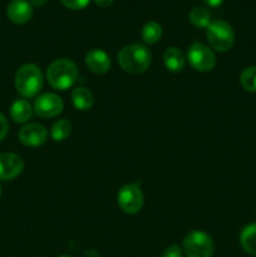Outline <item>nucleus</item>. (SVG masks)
Instances as JSON below:
<instances>
[{
  "instance_id": "obj_1",
  "label": "nucleus",
  "mask_w": 256,
  "mask_h": 257,
  "mask_svg": "<svg viewBox=\"0 0 256 257\" xmlns=\"http://www.w3.org/2000/svg\"><path fill=\"white\" fill-rule=\"evenodd\" d=\"M45 75H47L48 84L53 89L67 90L77 83L79 72L73 60L60 58L50 63Z\"/></svg>"
},
{
  "instance_id": "obj_2",
  "label": "nucleus",
  "mask_w": 256,
  "mask_h": 257,
  "mask_svg": "<svg viewBox=\"0 0 256 257\" xmlns=\"http://www.w3.org/2000/svg\"><path fill=\"white\" fill-rule=\"evenodd\" d=\"M118 63L130 74H142L151 65V52L146 45L135 43L123 47L117 54Z\"/></svg>"
},
{
  "instance_id": "obj_3",
  "label": "nucleus",
  "mask_w": 256,
  "mask_h": 257,
  "mask_svg": "<svg viewBox=\"0 0 256 257\" xmlns=\"http://www.w3.org/2000/svg\"><path fill=\"white\" fill-rule=\"evenodd\" d=\"M15 89L23 98H33L43 89L44 77L35 64H24L15 74Z\"/></svg>"
},
{
  "instance_id": "obj_4",
  "label": "nucleus",
  "mask_w": 256,
  "mask_h": 257,
  "mask_svg": "<svg viewBox=\"0 0 256 257\" xmlns=\"http://www.w3.org/2000/svg\"><path fill=\"white\" fill-rule=\"evenodd\" d=\"M207 40L211 48L218 53H226L233 47L235 33L232 27L225 20L211 22L207 28Z\"/></svg>"
},
{
  "instance_id": "obj_5",
  "label": "nucleus",
  "mask_w": 256,
  "mask_h": 257,
  "mask_svg": "<svg viewBox=\"0 0 256 257\" xmlns=\"http://www.w3.org/2000/svg\"><path fill=\"white\" fill-rule=\"evenodd\" d=\"M182 245L187 257H212L215 252L212 238L203 231H191L185 236Z\"/></svg>"
},
{
  "instance_id": "obj_6",
  "label": "nucleus",
  "mask_w": 256,
  "mask_h": 257,
  "mask_svg": "<svg viewBox=\"0 0 256 257\" xmlns=\"http://www.w3.org/2000/svg\"><path fill=\"white\" fill-rule=\"evenodd\" d=\"M188 64L197 72H211L216 67V55L202 43H193L187 50Z\"/></svg>"
},
{
  "instance_id": "obj_7",
  "label": "nucleus",
  "mask_w": 256,
  "mask_h": 257,
  "mask_svg": "<svg viewBox=\"0 0 256 257\" xmlns=\"http://www.w3.org/2000/svg\"><path fill=\"white\" fill-rule=\"evenodd\" d=\"M117 203L120 210L127 215H136L142 210L143 193L135 183L124 185L117 195Z\"/></svg>"
},
{
  "instance_id": "obj_8",
  "label": "nucleus",
  "mask_w": 256,
  "mask_h": 257,
  "mask_svg": "<svg viewBox=\"0 0 256 257\" xmlns=\"http://www.w3.org/2000/svg\"><path fill=\"white\" fill-rule=\"evenodd\" d=\"M64 108L63 99L54 93H43L34 100L33 110L42 118H54L60 114Z\"/></svg>"
},
{
  "instance_id": "obj_9",
  "label": "nucleus",
  "mask_w": 256,
  "mask_h": 257,
  "mask_svg": "<svg viewBox=\"0 0 256 257\" xmlns=\"http://www.w3.org/2000/svg\"><path fill=\"white\" fill-rule=\"evenodd\" d=\"M20 143L27 147H40L48 140V131L40 123H28L18 133Z\"/></svg>"
},
{
  "instance_id": "obj_10",
  "label": "nucleus",
  "mask_w": 256,
  "mask_h": 257,
  "mask_svg": "<svg viewBox=\"0 0 256 257\" xmlns=\"http://www.w3.org/2000/svg\"><path fill=\"white\" fill-rule=\"evenodd\" d=\"M24 170V161L19 155L5 152L0 155V180L10 181L17 178Z\"/></svg>"
},
{
  "instance_id": "obj_11",
  "label": "nucleus",
  "mask_w": 256,
  "mask_h": 257,
  "mask_svg": "<svg viewBox=\"0 0 256 257\" xmlns=\"http://www.w3.org/2000/svg\"><path fill=\"white\" fill-rule=\"evenodd\" d=\"M7 15L14 24H25L33 17V5L28 0H12L7 7Z\"/></svg>"
},
{
  "instance_id": "obj_12",
  "label": "nucleus",
  "mask_w": 256,
  "mask_h": 257,
  "mask_svg": "<svg viewBox=\"0 0 256 257\" xmlns=\"http://www.w3.org/2000/svg\"><path fill=\"white\" fill-rule=\"evenodd\" d=\"M85 65L94 74H105L110 69V58L104 50L94 48L85 54Z\"/></svg>"
},
{
  "instance_id": "obj_13",
  "label": "nucleus",
  "mask_w": 256,
  "mask_h": 257,
  "mask_svg": "<svg viewBox=\"0 0 256 257\" xmlns=\"http://www.w3.org/2000/svg\"><path fill=\"white\" fill-rule=\"evenodd\" d=\"M186 62H187V59H186L185 54H183V52L180 48L170 47L163 53V63H165V67L170 72H182L186 67Z\"/></svg>"
},
{
  "instance_id": "obj_14",
  "label": "nucleus",
  "mask_w": 256,
  "mask_h": 257,
  "mask_svg": "<svg viewBox=\"0 0 256 257\" xmlns=\"http://www.w3.org/2000/svg\"><path fill=\"white\" fill-rule=\"evenodd\" d=\"M33 107L25 98L17 99L10 107V117L18 124L27 123L32 118Z\"/></svg>"
},
{
  "instance_id": "obj_15",
  "label": "nucleus",
  "mask_w": 256,
  "mask_h": 257,
  "mask_svg": "<svg viewBox=\"0 0 256 257\" xmlns=\"http://www.w3.org/2000/svg\"><path fill=\"white\" fill-rule=\"evenodd\" d=\"M72 103L75 109L87 112L94 104V95L88 88L77 87L72 92Z\"/></svg>"
},
{
  "instance_id": "obj_16",
  "label": "nucleus",
  "mask_w": 256,
  "mask_h": 257,
  "mask_svg": "<svg viewBox=\"0 0 256 257\" xmlns=\"http://www.w3.org/2000/svg\"><path fill=\"white\" fill-rule=\"evenodd\" d=\"M240 243L243 251L256 256V223L247 225L241 231Z\"/></svg>"
},
{
  "instance_id": "obj_17",
  "label": "nucleus",
  "mask_w": 256,
  "mask_h": 257,
  "mask_svg": "<svg viewBox=\"0 0 256 257\" xmlns=\"http://www.w3.org/2000/svg\"><path fill=\"white\" fill-rule=\"evenodd\" d=\"M162 27L157 22H148L141 30V37L146 44H156L162 38Z\"/></svg>"
},
{
  "instance_id": "obj_18",
  "label": "nucleus",
  "mask_w": 256,
  "mask_h": 257,
  "mask_svg": "<svg viewBox=\"0 0 256 257\" xmlns=\"http://www.w3.org/2000/svg\"><path fill=\"white\" fill-rule=\"evenodd\" d=\"M70 133H72V123L65 118L55 120L50 128V137L55 142H62V141L67 140Z\"/></svg>"
},
{
  "instance_id": "obj_19",
  "label": "nucleus",
  "mask_w": 256,
  "mask_h": 257,
  "mask_svg": "<svg viewBox=\"0 0 256 257\" xmlns=\"http://www.w3.org/2000/svg\"><path fill=\"white\" fill-rule=\"evenodd\" d=\"M190 22L192 23V25H195L196 28H200V29L208 28V25L211 24V15L205 8L196 7L190 12Z\"/></svg>"
},
{
  "instance_id": "obj_20",
  "label": "nucleus",
  "mask_w": 256,
  "mask_h": 257,
  "mask_svg": "<svg viewBox=\"0 0 256 257\" xmlns=\"http://www.w3.org/2000/svg\"><path fill=\"white\" fill-rule=\"evenodd\" d=\"M240 84L247 92L256 93V65L245 68L241 72Z\"/></svg>"
},
{
  "instance_id": "obj_21",
  "label": "nucleus",
  "mask_w": 256,
  "mask_h": 257,
  "mask_svg": "<svg viewBox=\"0 0 256 257\" xmlns=\"http://www.w3.org/2000/svg\"><path fill=\"white\" fill-rule=\"evenodd\" d=\"M65 8L72 10H82L89 4L90 0H60Z\"/></svg>"
},
{
  "instance_id": "obj_22",
  "label": "nucleus",
  "mask_w": 256,
  "mask_h": 257,
  "mask_svg": "<svg viewBox=\"0 0 256 257\" xmlns=\"http://www.w3.org/2000/svg\"><path fill=\"white\" fill-rule=\"evenodd\" d=\"M162 257H183L182 248L178 245H171L163 251Z\"/></svg>"
},
{
  "instance_id": "obj_23",
  "label": "nucleus",
  "mask_w": 256,
  "mask_h": 257,
  "mask_svg": "<svg viewBox=\"0 0 256 257\" xmlns=\"http://www.w3.org/2000/svg\"><path fill=\"white\" fill-rule=\"evenodd\" d=\"M8 132H9V123H8L7 117L0 113V142L7 137Z\"/></svg>"
},
{
  "instance_id": "obj_24",
  "label": "nucleus",
  "mask_w": 256,
  "mask_h": 257,
  "mask_svg": "<svg viewBox=\"0 0 256 257\" xmlns=\"http://www.w3.org/2000/svg\"><path fill=\"white\" fill-rule=\"evenodd\" d=\"M113 2H114V0H94L95 4H97L98 7H102V8L110 7V5L113 4Z\"/></svg>"
},
{
  "instance_id": "obj_25",
  "label": "nucleus",
  "mask_w": 256,
  "mask_h": 257,
  "mask_svg": "<svg viewBox=\"0 0 256 257\" xmlns=\"http://www.w3.org/2000/svg\"><path fill=\"white\" fill-rule=\"evenodd\" d=\"M223 2H225V0H205L206 4H208L210 7H213V8L220 7Z\"/></svg>"
},
{
  "instance_id": "obj_26",
  "label": "nucleus",
  "mask_w": 256,
  "mask_h": 257,
  "mask_svg": "<svg viewBox=\"0 0 256 257\" xmlns=\"http://www.w3.org/2000/svg\"><path fill=\"white\" fill-rule=\"evenodd\" d=\"M48 3V0H30V4L34 5V7H43Z\"/></svg>"
},
{
  "instance_id": "obj_27",
  "label": "nucleus",
  "mask_w": 256,
  "mask_h": 257,
  "mask_svg": "<svg viewBox=\"0 0 256 257\" xmlns=\"http://www.w3.org/2000/svg\"><path fill=\"white\" fill-rule=\"evenodd\" d=\"M0 197H2V186H0Z\"/></svg>"
},
{
  "instance_id": "obj_28",
  "label": "nucleus",
  "mask_w": 256,
  "mask_h": 257,
  "mask_svg": "<svg viewBox=\"0 0 256 257\" xmlns=\"http://www.w3.org/2000/svg\"><path fill=\"white\" fill-rule=\"evenodd\" d=\"M59 257H70V256H68V255H62V256H59Z\"/></svg>"
}]
</instances>
